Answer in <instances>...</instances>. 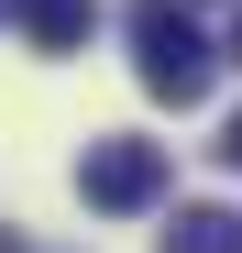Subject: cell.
Segmentation results:
<instances>
[{"label":"cell","instance_id":"4","mask_svg":"<svg viewBox=\"0 0 242 253\" xmlns=\"http://www.w3.org/2000/svg\"><path fill=\"white\" fill-rule=\"evenodd\" d=\"M165 253H242V209H220V198L176 209V220H165Z\"/></svg>","mask_w":242,"mask_h":253},{"label":"cell","instance_id":"2","mask_svg":"<svg viewBox=\"0 0 242 253\" xmlns=\"http://www.w3.org/2000/svg\"><path fill=\"white\" fill-rule=\"evenodd\" d=\"M77 198L110 209V220L154 209V198H165V143H143V132H99L88 154H77Z\"/></svg>","mask_w":242,"mask_h":253},{"label":"cell","instance_id":"1","mask_svg":"<svg viewBox=\"0 0 242 253\" xmlns=\"http://www.w3.org/2000/svg\"><path fill=\"white\" fill-rule=\"evenodd\" d=\"M209 66H220V44L187 22V0H132V77H143V99L198 110L209 99Z\"/></svg>","mask_w":242,"mask_h":253},{"label":"cell","instance_id":"6","mask_svg":"<svg viewBox=\"0 0 242 253\" xmlns=\"http://www.w3.org/2000/svg\"><path fill=\"white\" fill-rule=\"evenodd\" d=\"M220 55H231V66H242V22H231V44H220Z\"/></svg>","mask_w":242,"mask_h":253},{"label":"cell","instance_id":"3","mask_svg":"<svg viewBox=\"0 0 242 253\" xmlns=\"http://www.w3.org/2000/svg\"><path fill=\"white\" fill-rule=\"evenodd\" d=\"M0 22H22L33 55H77L88 22H99V0H0Z\"/></svg>","mask_w":242,"mask_h":253},{"label":"cell","instance_id":"5","mask_svg":"<svg viewBox=\"0 0 242 253\" xmlns=\"http://www.w3.org/2000/svg\"><path fill=\"white\" fill-rule=\"evenodd\" d=\"M220 165H231V176H242V110L220 121Z\"/></svg>","mask_w":242,"mask_h":253}]
</instances>
